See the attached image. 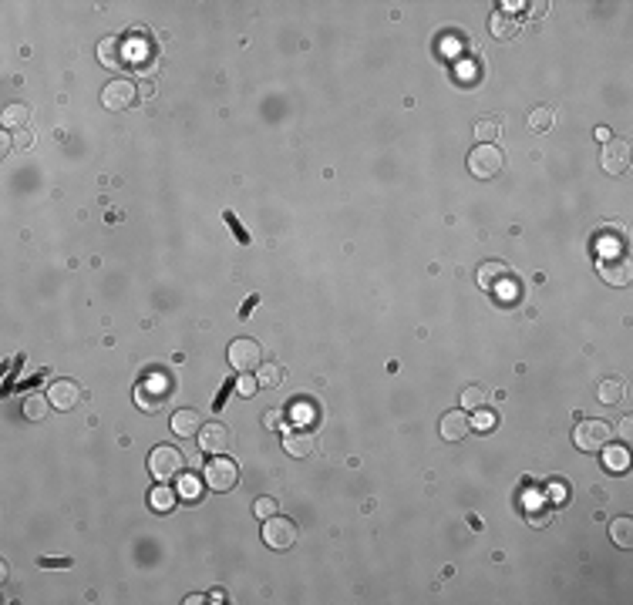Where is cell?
<instances>
[{
  "instance_id": "cell-1",
  "label": "cell",
  "mask_w": 633,
  "mask_h": 605,
  "mask_svg": "<svg viewBox=\"0 0 633 605\" xmlns=\"http://www.w3.org/2000/svg\"><path fill=\"white\" fill-rule=\"evenodd\" d=\"M610 438H613V431H610V424L600 421V417H587V421L576 424V431H572V444L583 454L603 451V447L610 444Z\"/></svg>"
},
{
  "instance_id": "cell-2",
  "label": "cell",
  "mask_w": 633,
  "mask_h": 605,
  "mask_svg": "<svg viewBox=\"0 0 633 605\" xmlns=\"http://www.w3.org/2000/svg\"><path fill=\"white\" fill-rule=\"evenodd\" d=\"M202 481H206V488L209 491H232L236 488V481H239V464L232 461V457H223V454H216V457H209V464L202 468Z\"/></svg>"
},
{
  "instance_id": "cell-3",
  "label": "cell",
  "mask_w": 633,
  "mask_h": 605,
  "mask_svg": "<svg viewBox=\"0 0 633 605\" xmlns=\"http://www.w3.org/2000/svg\"><path fill=\"white\" fill-rule=\"evenodd\" d=\"M296 538H300V531H296L294 518L270 514V518L263 521V544H270L273 552H287V548H294Z\"/></svg>"
},
{
  "instance_id": "cell-4",
  "label": "cell",
  "mask_w": 633,
  "mask_h": 605,
  "mask_svg": "<svg viewBox=\"0 0 633 605\" xmlns=\"http://www.w3.org/2000/svg\"><path fill=\"white\" fill-rule=\"evenodd\" d=\"M182 464H186V454L179 451V447H172V444H158V447H152V454H149V471H152L155 481L175 478V474L182 471Z\"/></svg>"
},
{
  "instance_id": "cell-5",
  "label": "cell",
  "mask_w": 633,
  "mask_h": 605,
  "mask_svg": "<svg viewBox=\"0 0 633 605\" xmlns=\"http://www.w3.org/2000/svg\"><path fill=\"white\" fill-rule=\"evenodd\" d=\"M506 165V155L499 145H475L472 155H468V172L475 175V179H492L499 175Z\"/></svg>"
},
{
  "instance_id": "cell-6",
  "label": "cell",
  "mask_w": 633,
  "mask_h": 605,
  "mask_svg": "<svg viewBox=\"0 0 633 605\" xmlns=\"http://www.w3.org/2000/svg\"><path fill=\"white\" fill-rule=\"evenodd\" d=\"M230 363L239 374H249V370H256L263 363V347L253 336H236L230 343Z\"/></svg>"
},
{
  "instance_id": "cell-7",
  "label": "cell",
  "mask_w": 633,
  "mask_h": 605,
  "mask_svg": "<svg viewBox=\"0 0 633 605\" xmlns=\"http://www.w3.org/2000/svg\"><path fill=\"white\" fill-rule=\"evenodd\" d=\"M135 98H139V84L128 77H115L101 88V105L108 111H125L128 105H135Z\"/></svg>"
},
{
  "instance_id": "cell-8",
  "label": "cell",
  "mask_w": 633,
  "mask_h": 605,
  "mask_svg": "<svg viewBox=\"0 0 633 605\" xmlns=\"http://www.w3.org/2000/svg\"><path fill=\"white\" fill-rule=\"evenodd\" d=\"M128 41L125 37H105L101 44H98V60L105 64V68H111V71H122V68H128Z\"/></svg>"
},
{
  "instance_id": "cell-9",
  "label": "cell",
  "mask_w": 633,
  "mask_h": 605,
  "mask_svg": "<svg viewBox=\"0 0 633 605\" xmlns=\"http://www.w3.org/2000/svg\"><path fill=\"white\" fill-rule=\"evenodd\" d=\"M47 400H51V410H75L81 400V387L75 380H54L47 387Z\"/></svg>"
},
{
  "instance_id": "cell-10",
  "label": "cell",
  "mask_w": 633,
  "mask_h": 605,
  "mask_svg": "<svg viewBox=\"0 0 633 605\" xmlns=\"http://www.w3.org/2000/svg\"><path fill=\"white\" fill-rule=\"evenodd\" d=\"M317 447V438L310 434L307 427H287L283 431V451L290 457H310Z\"/></svg>"
},
{
  "instance_id": "cell-11",
  "label": "cell",
  "mask_w": 633,
  "mask_h": 605,
  "mask_svg": "<svg viewBox=\"0 0 633 605\" xmlns=\"http://www.w3.org/2000/svg\"><path fill=\"white\" fill-rule=\"evenodd\" d=\"M600 165H603V172H610V175L627 172V165H630V151H627V145L617 141V138H610L600 151Z\"/></svg>"
},
{
  "instance_id": "cell-12",
  "label": "cell",
  "mask_w": 633,
  "mask_h": 605,
  "mask_svg": "<svg viewBox=\"0 0 633 605\" xmlns=\"http://www.w3.org/2000/svg\"><path fill=\"white\" fill-rule=\"evenodd\" d=\"M199 447L202 454H223L226 447H230V431L223 427V424H202V431H199Z\"/></svg>"
},
{
  "instance_id": "cell-13",
  "label": "cell",
  "mask_w": 633,
  "mask_h": 605,
  "mask_svg": "<svg viewBox=\"0 0 633 605\" xmlns=\"http://www.w3.org/2000/svg\"><path fill=\"white\" fill-rule=\"evenodd\" d=\"M438 431H441V438L445 440H462L468 438V431H472V417L465 414V410H448L441 424H438Z\"/></svg>"
},
{
  "instance_id": "cell-14",
  "label": "cell",
  "mask_w": 633,
  "mask_h": 605,
  "mask_svg": "<svg viewBox=\"0 0 633 605\" xmlns=\"http://www.w3.org/2000/svg\"><path fill=\"white\" fill-rule=\"evenodd\" d=\"M172 431H175V438H199L202 431V414L192 407H182L172 414Z\"/></svg>"
},
{
  "instance_id": "cell-15",
  "label": "cell",
  "mask_w": 633,
  "mask_h": 605,
  "mask_svg": "<svg viewBox=\"0 0 633 605\" xmlns=\"http://www.w3.org/2000/svg\"><path fill=\"white\" fill-rule=\"evenodd\" d=\"M155 383H158V377H149L145 383H139V390H135V400H139V407L145 410V414H158V410H162V400H165V383L158 387V393H155Z\"/></svg>"
},
{
  "instance_id": "cell-16",
  "label": "cell",
  "mask_w": 633,
  "mask_h": 605,
  "mask_svg": "<svg viewBox=\"0 0 633 605\" xmlns=\"http://www.w3.org/2000/svg\"><path fill=\"white\" fill-rule=\"evenodd\" d=\"M600 276L603 283H610V286H627L630 283V262L627 259H617V262L600 259Z\"/></svg>"
},
{
  "instance_id": "cell-17",
  "label": "cell",
  "mask_w": 633,
  "mask_h": 605,
  "mask_svg": "<svg viewBox=\"0 0 633 605\" xmlns=\"http://www.w3.org/2000/svg\"><path fill=\"white\" fill-rule=\"evenodd\" d=\"M603 468L610 471V474H623V471L630 468V451L620 447V444H606V447H603Z\"/></svg>"
},
{
  "instance_id": "cell-18",
  "label": "cell",
  "mask_w": 633,
  "mask_h": 605,
  "mask_svg": "<svg viewBox=\"0 0 633 605\" xmlns=\"http://www.w3.org/2000/svg\"><path fill=\"white\" fill-rule=\"evenodd\" d=\"M175 501H179V491L169 488V484H155L152 491H149V508H152V511H162V514L172 511Z\"/></svg>"
},
{
  "instance_id": "cell-19",
  "label": "cell",
  "mask_w": 633,
  "mask_h": 605,
  "mask_svg": "<svg viewBox=\"0 0 633 605\" xmlns=\"http://www.w3.org/2000/svg\"><path fill=\"white\" fill-rule=\"evenodd\" d=\"M610 538H613V544H620V548H630L633 544V518L630 514H620V518L610 521Z\"/></svg>"
},
{
  "instance_id": "cell-20",
  "label": "cell",
  "mask_w": 633,
  "mask_h": 605,
  "mask_svg": "<svg viewBox=\"0 0 633 605\" xmlns=\"http://www.w3.org/2000/svg\"><path fill=\"white\" fill-rule=\"evenodd\" d=\"M509 276V266L506 262H499V259H489V262H482L479 266V286L492 289L499 279H506Z\"/></svg>"
},
{
  "instance_id": "cell-21",
  "label": "cell",
  "mask_w": 633,
  "mask_h": 605,
  "mask_svg": "<svg viewBox=\"0 0 633 605\" xmlns=\"http://www.w3.org/2000/svg\"><path fill=\"white\" fill-rule=\"evenodd\" d=\"M489 30H492L499 41H509V37H515L519 24L512 20V14H506V11H495V14L489 17Z\"/></svg>"
},
{
  "instance_id": "cell-22",
  "label": "cell",
  "mask_w": 633,
  "mask_h": 605,
  "mask_svg": "<svg viewBox=\"0 0 633 605\" xmlns=\"http://www.w3.org/2000/svg\"><path fill=\"white\" fill-rule=\"evenodd\" d=\"M553 121H556V111H553L549 105L532 108V111H529V132L542 135V132H549V128H553Z\"/></svg>"
},
{
  "instance_id": "cell-23",
  "label": "cell",
  "mask_w": 633,
  "mask_h": 605,
  "mask_svg": "<svg viewBox=\"0 0 633 605\" xmlns=\"http://www.w3.org/2000/svg\"><path fill=\"white\" fill-rule=\"evenodd\" d=\"M596 397H600V404L613 407V404H620V400H623V383H620L617 377L600 380V387H596Z\"/></svg>"
},
{
  "instance_id": "cell-24",
  "label": "cell",
  "mask_w": 633,
  "mask_h": 605,
  "mask_svg": "<svg viewBox=\"0 0 633 605\" xmlns=\"http://www.w3.org/2000/svg\"><path fill=\"white\" fill-rule=\"evenodd\" d=\"M47 407H51V400H47L44 393H27V397H24V417H27V421H44Z\"/></svg>"
},
{
  "instance_id": "cell-25",
  "label": "cell",
  "mask_w": 633,
  "mask_h": 605,
  "mask_svg": "<svg viewBox=\"0 0 633 605\" xmlns=\"http://www.w3.org/2000/svg\"><path fill=\"white\" fill-rule=\"evenodd\" d=\"M256 380H260V387L273 390V387L283 383V367H280V363H260V367H256Z\"/></svg>"
},
{
  "instance_id": "cell-26",
  "label": "cell",
  "mask_w": 633,
  "mask_h": 605,
  "mask_svg": "<svg viewBox=\"0 0 633 605\" xmlns=\"http://www.w3.org/2000/svg\"><path fill=\"white\" fill-rule=\"evenodd\" d=\"M502 132V125L495 118H485V121H475V138H479V145H492L495 138Z\"/></svg>"
},
{
  "instance_id": "cell-27",
  "label": "cell",
  "mask_w": 633,
  "mask_h": 605,
  "mask_svg": "<svg viewBox=\"0 0 633 605\" xmlns=\"http://www.w3.org/2000/svg\"><path fill=\"white\" fill-rule=\"evenodd\" d=\"M482 404H485V390H482L479 383L465 387V390H462V407H465V410H479Z\"/></svg>"
},
{
  "instance_id": "cell-28",
  "label": "cell",
  "mask_w": 633,
  "mask_h": 605,
  "mask_svg": "<svg viewBox=\"0 0 633 605\" xmlns=\"http://www.w3.org/2000/svg\"><path fill=\"white\" fill-rule=\"evenodd\" d=\"M27 121V108L24 105H7L4 108V128H20Z\"/></svg>"
},
{
  "instance_id": "cell-29",
  "label": "cell",
  "mask_w": 633,
  "mask_h": 605,
  "mask_svg": "<svg viewBox=\"0 0 633 605\" xmlns=\"http://www.w3.org/2000/svg\"><path fill=\"white\" fill-rule=\"evenodd\" d=\"M256 390H260V380H256V374H239L236 377V393L239 397H256Z\"/></svg>"
},
{
  "instance_id": "cell-30",
  "label": "cell",
  "mask_w": 633,
  "mask_h": 605,
  "mask_svg": "<svg viewBox=\"0 0 633 605\" xmlns=\"http://www.w3.org/2000/svg\"><path fill=\"white\" fill-rule=\"evenodd\" d=\"M313 417H317V410L310 407L307 400H300V404H294V407H290V421H296L300 427H307Z\"/></svg>"
},
{
  "instance_id": "cell-31",
  "label": "cell",
  "mask_w": 633,
  "mask_h": 605,
  "mask_svg": "<svg viewBox=\"0 0 633 605\" xmlns=\"http://www.w3.org/2000/svg\"><path fill=\"white\" fill-rule=\"evenodd\" d=\"M175 491H179L186 501H196V498H199V481H196V478H182Z\"/></svg>"
},
{
  "instance_id": "cell-32",
  "label": "cell",
  "mask_w": 633,
  "mask_h": 605,
  "mask_svg": "<svg viewBox=\"0 0 633 605\" xmlns=\"http://www.w3.org/2000/svg\"><path fill=\"white\" fill-rule=\"evenodd\" d=\"M253 514H256V518H270V514H277V501H273V498H256Z\"/></svg>"
},
{
  "instance_id": "cell-33",
  "label": "cell",
  "mask_w": 633,
  "mask_h": 605,
  "mask_svg": "<svg viewBox=\"0 0 633 605\" xmlns=\"http://www.w3.org/2000/svg\"><path fill=\"white\" fill-rule=\"evenodd\" d=\"M549 491H553V501H556V504H563V501L570 498V484L566 481H549Z\"/></svg>"
},
{
  "instance_id": "cell-34",
  "label": "cell",
  "mask_w": 633,
  "mask_h": 605,
  "mask_svg": "<svg viewBox=\"0 0 633 605\" xmlns=\"http://www.w3.org/2000/svg\"><path fill=\"white\" fill-rule=\"evenodd\" d=\"M226 222H230V232H232V236H239V242H243V246H249V236H246V232H243V226H239V219H236L232 212H226Z\"/></svg>"
},
{
  "instance_id": "cell-35",
  "label": "cell",
  "mask_w": 633,
  "mask_h": 605,
  "mask_svg": "<svg viewBox=\"0 0 633 605\" xmlns=\"http://www.w3.org/2000/svg\"><path fill=\"white\" fill-rule=\"evenodd\" d=\"M492 424H495V417L492 414H485V410H479V414L472 417V427H479V431H489Z\"/></svg>"
},
{
  "instance_id": "cell-36",
  "label": "cell",
  "mask_w": 633,
  "mask_h": 605,
  "mask_svg": "<svg viewBox=\"0 0 633 605\" xmlns=\"http://www.w3.org/2000/svg\"><path fill=\"white\" fill-rule=\"evenodd\" d=\"M41 568H71V559H41Z\"/></svg>"
},
{
  "instance_id": "cell-37",
  "label": "cell",
  "mask_w": 633,
  "mask_h": 605,
  "mask_svg": "<svg viewBox=\"0 0 633 605\" xmlns=\"http://www.w3.org/2000/svg\"><path fill=\"white\" fill-rule=\"evenodd\" d=\"M617 431H620V438H623V440H630L633 438V421H630V417H623Z\"/></svg>"
},
{
  "instance_id": "cell-38",
  "label": "cell",
  "mask_w": 633,
  "mask_h": 605,
  "mask_svg": "<svg viewBox=\"0 0 633 605\" xmlns=\"http://www.w3.org/2000/svg\"><path fill=\"white\" fill-rule=\"evenodd\" d=\"M529 525H536V528H542V525H549V511H539V514H532V511H529Z\"/></svg>"
},
{
  "instance_id": "cell-39",
  "label": "cell",
  "mask_w": 633,
  "mask_h": 605,
  "mask_svg": "<svg viewBox=\"0 0 633 605\" xmlns=\"http://www.w3.org/2000/svg\"><path fill=\"white\" fill-rule=\"evenodd\" d=\"M31 141H34V138L27 135V132H17V135H14V145H17V148H31Z\"/></svg>"
},
{
  "instance_id": "cell-40",
  "label": "cell",
  "mask_w": 633,
  "mask_h": 605,
  "mask_svg": "<svg viewBox=\"0 0 633 605\" xmlns=\"http://www.w3.org/2000/svg\"><path fill=\"white\" fill-rule=\"evenodd\" d=\"M256 302H260V296H249V300L243 302V310H239V319H246L249 313H253V306H256Z\"/></svg>"
},
{
  "instance_id": "cell-41",
  "label": "cell",
  "mask_w": 633,
  "mask_h": 605,
  "mask_svg": "<svg viewBox=\"0 0 633 605\" xmlns=\"http://www.w3.org/2000/svg\"><path fill=\"white\" fill-rule=\"evenodd\" d=\"M546 11H549V4H546V0H539V4H532V7H529V17H542Z\"/></svg>"
},
{
  "instance_id": "cell-42",
  "label": "cell",
  "mask_w": 633,
  "mask_h": 605,
  "mask_svg": "<svg viewBox=\"0 0 633 605\" xmlns=\"http://www.w3.org/2000/svg\"><path fill=\"white\" fill-rule=\"evenodd\" d=\"M596 138H600L603 145H606V141H610L613 135H610V128H603V125H600V128H596Z\"/></svg>"
},
{
  "instance_id": "cell-43",
  "label": "cell",
  "mask_w": 633,
  "mask_h": 605,
  "mask_svg": "<svg viewBox=\"0 0 633 605\" xmlns=\"http://www.w3.org/2000/svg\"><path fill=\"white\" fill-rule=\"evenodd\" d=\"M152 84H149V81H145V84H139V94H145V98H149V94H152Z\"/></svg>"
}]
</instances>
